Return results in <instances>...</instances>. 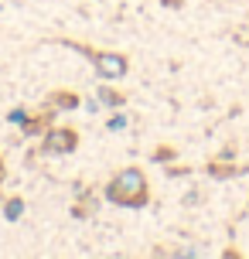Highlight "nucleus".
Segmentation results:
<instances>
[{
	"label": "nucleus",
	"mask_w": 249,
	"mask_h": 259,
	"mask_svg": "<svg viewBox=\"0 0 249 259\" xmlns=\"http://www.w3.org/2000/svg\"><path fill=\"white\" fill-rule=\"evenodd\" d=\"M106 201L119 208H147L150 201V184H147V174L140 167H123L116 170L103 188Z\"/></svg>",
	"instance_id": "obj_1"
},
{
	"label": "nucleus",
	"mask_w": 249,
	"mask_h": 259,
	"mask_svg": "<svg viewBox=\"0 0 249 259\" xmlns=\"http://www.w3.org/2000/svg\"><path fill=\"white\" fill-rule=\"evenodd\" d=\"M58 45L75 48L79 55H86L92 62V68H96V75L106 78V82H119V78H127V72H130V58L123 52H99V48H89V45H82V41H68V38H62Z\"/></svg>",
	"instance_id": "obj_2"
},
{
	"label": "nucleus",
	"mask_w": 249,
	"mask_h": 259,
	"mask_svg": "<svg viewBox=\"0 0 249 259\" xmlns=\"http://www.w3.org/2000/svg\"><path fill=\"white\" fill-rule=\"evenodd\" d=\"M79 147V130L75 126H48L41 133V154L45 157H62Z\"/></svg>",
	"instance_id": "obj_3"
},
{
	"label": "nucleus",
	"mask_w": 249,
	"mask_h": 259,
	"mask_svg": "<svg viewBox=\"0 0 249 259\" xmlns=\"http://www.w3.org/2000/svg\"><path fill=\"white\" fill-rule=\"evenodd\" d=\"M55 113H58V109H55L52 103H45V106H41V109H38V113H31V116H27V123H24V126H21V133H24V137H41L45 130L52 126Z\"/></svg>",
	"instance_id": "obj_4"
},
{
	"label": "nucleus",
	"mask_w": 249,
	"mask_h": 259,
	"mask_svg": "<svg viewBox=\"0 0 249 259\" xmlns=\"http://www.w3.org/2000/svg\"><path fill=\"white\" fill-rule=\"evenodd\" d=\"M45 103H52L55 109H79L82 99H79V92H72V89H52Z\"/></svg>",
	"instance_id": "obj_5"
},
{
	"label": "nucleus",
	"mask_w": 249,
	"mask_h": 259,
	"mask_svg": "<svg viewBox=\"0 0 249 259\" xmlns=\"http://www.w3.org/2000/svg\"><path fill=\"white\" fill-rule=\"evenodd\" d=\"M96 99H99L103 106H109V109H119V106H127V96H123L119 89H113V85H99Z\"/></svg>",
	"instance_id": "obj_6"
},
{
	"label": "nucleus",
	"mask_w": 249,
	"mask_h": 259,
	"mask_svg": "<svg viewBox=\"0 0 249 259\" xmlns=\"http://www.w3.org/2000/svg\"><path fill=\"white\" fill-rule=\"evenodd\" d=\"M21 215H24V198H17V194H14V198H7V201H4V219H7V222H17Z\"/></svg>",
	"instance_id": "obj_7"
},
{
	"label": "nucleus",
	"mask_w": 249,
	"mask_h": 259,
	"mask_svg": "<svg viewBox=\"0 0 249 259\" xmlns=\"http://www.w3.org/2000/svg\"><path fill=\"white\" fill-rule=\"evenodd\" d=\"M209 174H212V178H232V174H239V167H229V164L212 160V164H209Z\"/></svg>",
	"instance_id": "obj_8"
},
{
	"label": "nucleus",
	"mask_w": 249,
	"mask_h": 259,
	"mask_svg": "<svg viewBox=\"0 0 249 259\" xmlns=\"http://www.w3.org/2000/svg\"><path fill=\"white\" fill-rule=\"evenodd\" d=\"M27 116H31L27 109H14V113H11V123H21V126H24V123H27Z\"/></svg>",
	"instance_id": "obj_9"
},
{
	"label": "nucleus",
	"mask_w": 249,
	"mask_h": 259,
	"mask_svg": "<svg viewBox=\"0 0 249 259\" xmlns=\"http://www.w3.org/2000/svg\"><path fill=\"white\" fill-rule=\"evenodd\" d=\"M168 157H174L171 147H157V150H154V160H168Z\"/></svg>",
	"instance_id": "obj_10"
},
{
	"label": "nucleus",
	"mask_w": 249,
	"mask_h": 259,
	"mask_svg": "<svg viewBox=\"0 0 249 259\" xmlns=\"http://www.w3.org/2000/svg\"><path fill=\"white\" fill-rule=\"evenodd\" d=\"M127 126V116H113L109 119V130H123Z\"/></svg>",
	"instance_id": "obj_11"
},
{
	"label": "nucleus",
	"mask_w": 249,
	"mask_h": 259,
	"mask_svg": "<svg viewBox=\"0 0 249 259\" xmlns=\"http://www.w3.org/2000/svg\"><path fill=\"white\" fill-rule=\"evenodd\" d=\"M4 178H7V164H4V157H0V184H4Z\"/></svg>",
	"instance_id": "obj_12"
}]
</instances>
